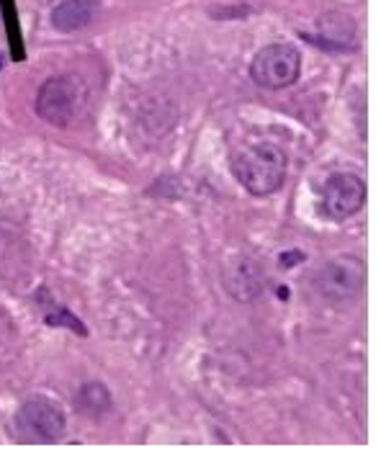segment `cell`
I'll return each instance as SVG.
<instances>
[{
    "label": "cell",
    "mask_w": 381,
    "mask_h": 458,
    "mask_svg": "<svg viewBox=\"0 0 381 458\" xmlns=\"http://www.w3.org/2000/svg\"><path fill=\"white\" fill-rule=\"evenodd\" d=\"M16 427L29 443L62 440L67 419L62 407L49 396H29L16 412Z\"/></svg>",
    "instance_id": "5b68a950"
},
{
    "label": "cell",
    "mask_w": 381,
    "mask_h": 458,
    "mask_svg": "<svg viewBox=\"0 0 381 458\" xmlns=\"http://www.w3.org/2000/svg\"><path fill=\"white\" fill-rule=\"evenodd\" d=\"M314 289L330 304L358 299L366 289V263L356 255L330 258L314 276Z\"/></svg>",
    "instance_id": "3957f363"
},
{
    "label": "cell",
    "mask_w": 381,
    "mask_h": 458,
    "mask_svg": "<svg viewBox=\"0 0 381 458\" xmlns=\"http://www.w3.org/2000/svg\"><path fill=\"white\" fill-rule=\"evenodd\" d=\"M366 204V181L356 173H335L322 186L319 209L330 221H345L356 216Z\"/></svg>",
    "instance_id": "8992f818"
},
{
    "label": "cell",
    "mask_w": 381,
    "mask_h": 458,
    "mask_svg": "<svg viewBox=\"0 0 381 458\" xmlns=\"http://www.w3.org/2000/svg\"><path fill=\"white\" fill-rule=\"evenodd\" d=\"M304 261V253H299V250H289V253L281 255V265L284 268H291L294 263H302Z\"/></svg>",
    "instance_id": "8fae6325"
},
{
    "label": "cell",
    "mask_w": 381,
    "mask_h": 458,
    "mask_svg": "<svg viewBox=\"0 0 381 458\" xmlns=\"http://www.w3.org/2000/svg\"><path fill=\"white\" fill-rule=\"evenodd\" d=\"M36 116L52 127H70L85 111V85L75 75H55L36 93Z\"/></svg>",
    "instance_id": "7a4b0ae2"
},
{
    "label": "cell",
    "mask_w": 381,
    "mask_h": 458,
    "mask_svg": "<svg viewBox=\"0 0 381 458\" xmlns=\"http://www.w3.org/2000/svg\"><path fill=\"white\" fill-rule=\"evenodd\" d=\"M222 286L224 291L230 293L232 299L237 301H255L261 299L263 286H265V278H263L261 265L253 261V258H245L240 255L235 261H230L222 270Z\"/></svg>",
    "instance_id": "52a82bcc"
},
{
    "label": "cell",
    "mask_w": 381,
    "mask_h": 458,
    "mask_svg": "<svg viewBox=\"0 0 381 458\" xmlns=\"http://www.w3.org/2000/svg\"><path fill=\"white\" fill-rule=\"evenodd\" d=\"M0 67H3V57H0Z\"/></svg>",
    "instance_id": "7c38bea8"
},
{
    "label": "cell",
    "mask_w": 381,
    "mask_h": 458,
    "mask_svg": "<svg viewBox=\"0 0 381 458\" xmlns=\"http://www.w3.org/2000/svg\"><path fill=\"white\" fill-rule=\"evenodd\" d=\"M95 16V0H55L49 21L57 32L72 34L85 29Z\"/></svg>",
    "instance_id": "ba28073f"
},
{
    "label": "cell",
    "mask_w": 381,
    "mask_h": 458,
    "mask_svg": "<svg viewBox=\"0 0 381 458\" xmlns=\"http://www.w3.org/2000/svg\"><path fill=\"white\" fill-rule=\"evenodd\" d=\"M232 170L240 186L253 196H270L276 193L286 181L289 158L286 152L273 142H258L245 147L232 160Z\"/></svg>",
    "instance_id": "6da1fadb"
},
{
    "label": "cell",
    "mask_w": 381,
    "mask_h": 458,
    "mask_svg": "<svg viewBox=\"0 0 381 458\" xmlns=\"http://www.w3.org/2000/svg\"><path fill=\"white\" fill-rule=\"evenodd\" d=\"M80 407L90 415H98V412H106L111 407V394H109V389L104 384H85V387L80 389Z\"/></svg>",
    "instance_id": "9c48e42d"
},
{
    "label": "cell",
    "mask_w": 381,
    "mask_h": 458,
    "mask_svg": "<svg viewBox=\"0 0 381 458\" xmlns=\"http://www.w3.org/2000/svg\"><path fill=\"white\" fill-rule=\"evenodd\" d=\"M302 75V55L296 52L294 44L276 41L263 47L250 62V78L255 85L265 90H281V88L294 85Z\"/></svg>",
    "instance_id": "277c9868"
},
{
    "label": "cell",
    "mask_w": 381,
    "mask_h": 458,
    "mask_svg": "<svg viewBox=\"0 0 381 458\" xmlns=\"http://www.w3.org/2000/svg\"><path fill=\"white\" fill-rule=\"evenodd\" d=\"M44 322H47L49 327H72L78 335H85V324L80 322L78 317L72 314L70 309H64V307L52 309V314L44 317Z\"/></svg>",
    "instance_id": "30bf717a"
}]
</instances>
